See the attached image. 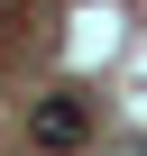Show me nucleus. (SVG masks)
<instances>
[{
  "mask_svg": "<svg viewBox=\"0 0 147 156\" xmlns=\"http://www.w3.org/2000/svg\"><path fill=\"white\" fill-rule=\"evenodd\" d=\"M28 138H37L46 156H83V147H92V92H74V83L46 92V101L28 110Z\"/></svg>",
  "mask_w": 147,
  "mask_h": 156,
  "instance_id": "f257e3e1",
  "label": "nucleus"
},
{
  "mask_svg": "<svg viewBox=\"0 0 147 156\" xmlns=\"http://www.w3.org/2000/svg\"><path fill=\"white\" fill-rule=\"evenodd\" d=\"M110 156H147V147H138V138H120V147H110Z\"/></svg>",
  "mask_w": 147,
  "mask_h": 156,
  "instance_id": "f03ea898",
  "label": "nucleus"
}]
</instances>
